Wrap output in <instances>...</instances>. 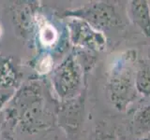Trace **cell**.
Masks as SVG:
<instances>
[{
  "label": "cell",
  "instance_id": "obj_12",
  "mask_svg": "<svg viewBox=\"0 0 150 140\" xmlns=\"http://www.w3.org/2000/svg\"><path fill=\"white\" fill-rule=\"evenodd\" d=\"M52 68H53V59L49 55H46L44 57H42L37 64L38 71L41 74L49 73L52 70Z\"/></svg>",
  "mask_w": 150,
  "mask_h": 140
},
{
  "label": "cell",
  "instance_id": "obj_8",
  "mask_svg": "<svg viewBox=\"0 0 150 140\" xmlns=\"http://www.w3.org/2000/svg\"><path fill=\"white\" fill-rule=\"evenodd\" d=\"M131 132L137 140L150 134V104L135 111L131 120Z\"/></svg>",
  "mask_w": 150,
  "mask_h": 140
},
{
  "label": "cell",
  "instance_id": "obj_5",
  "mask_svg": "<svg viewBox=\"0 0 150 140\" xmlns=\"http://www.w3.org/2000/svg\"><path fill=\"white\" fill-rule=\"evenodd\" d=\"M67 26L70 42L73 46L89 52L104 50L107 40L105 34L93 28L81 19L69 17Z\"/></svg>",
  "mask_w": 150,
  "mask_h": 140
},
{
  "label": "cell",
  "instance_id": "obj_1",
  "mask_svg": "<svg viewBox=\"0 0 150 140\" xmlns=\"http://www.w3.org/2000/svg\"><path fill=\"white\" fill-rule=\"evenodd\" d=\"M6 123L13 129L35 134L50 128L55 120L46 107L40 84L32 82L21 88L4 109Z\"/></svg>",
  "mask_w": 150,
  "mask_h": 140
},
{
  "label": "cell",
  "instance_id": "obj_9",
  "mask_svg": "<svg viewBox=\"0 0 150 140\" xmlns=\"http://www.w3.org/2000/svg\"><path fill=\"white\" fill-rule=\"evenodd\" d=\"M136 89L139 94L150 97V64H139L135 75Z\"/></svg>",
  "mask_w": 150,
  "mask_h": 140
},
{
  "label": "cell",
  "instance_id": "obj_7",
  "mask_svg": "<svg viewBox=\"0 0 150 140\" xmlns=\"http://www.w3.org/2000/svg\"><path fill=\"white\" fill-rule=\"evenodd\" d=\"M127 15L141 33L150 38V3L145 0H132L127 5Z\"/></svg>",
  "mask_w": 150,
  "mask_h": 140
},
{
  "label": "cell",
  "instance_id": "obj_18",
  "mask_svg": "<svg viewBox=\"0 0 150 140\" xmlns=\"http://www.w3.org/2000/svg\"><path fill=\"white\" fill-rule=\"evenodd\" d=\"M149 3H150V2H149Z\"/></svg>",
  "mask_w": 150,
  "mask_h": 140
},
{
  "label": "cell",
  "instance_id": "obj_4",
  "mask_svg": "<svg viewBox=\"0 0 150 140\" xmlns=\"http://www.w3.org/2000/svg\"><path fill=\"white\" fill-rule=\"evenodd\" d=\"M65 16L81 19L103 34L105 31L122 25V17L118 9L114 2L110 1H98L83 5L71 10H67Z\"/></svg>",
  "mask_w": 150,
  "mask_h": 140
},
{
  "label": "cell",
  "instance_id": "obj_10",
  "mask_svg": "<svg viewBox=\"0 0 150 140\" xmlns=\"http://www.w3.org/2000/svg\"><path fill=\"white\" fill-rule=\"evenodd\" d=\"M40 38L41 43L44 46H52L57 38V33H56L54 26L45 23V25L40 30Z\"/></svg>",
  "mask_w": 150,
  "mask_h": 140
},
{
  "label": "cell",
  "instance_id": "obj_2",
  "mask_svg": "<svg viewBox=\"0 0 150 140\" xmlns=\"http://www.w3.org/2000/svg\"><path fill=\"white\" fill-rule=\"evenodd\" d=\"M135 56L127 52L115 63L106 81V92L108 99L115 109L126 111L138 98L136 89L134 68Z\"/></svg>",
  "mask_w": 150,
  "mask_h": 140
},
{
  "label": "cell",
  "instance_id": "obj_17",
  "mask_svg": "<svg viewBox=\"0 0 150 140\" xmlns=\"http://www.w3.org/2000/svg\"><path fill=\"white\" fill-rule=\"evenodd\" d=\"M138 140H143V139H138Z\"/></svg>",
  "mask_w": 150,
  "mask_h": 140
},
{
  "label": "cell",
  "instance_id": "obj_14",
  "mask_svg": "<svg viewBox=\"0 0 150 140\" xmlns=\"http://www.w3.org/2000/svg\"><path fill=\"white\" fill-rule=\"evenodd\" d=\"M13 128L11 127L6 121H5V125L1 134H0V140H16V138L13 135Z\"/></svg>",
  "mask_w": 150,
  "mask_h": 140
},
{
  "label": "cell",
  "instance_id": "obj_3",
  "mask_svg": "<svg viewBox=\"0 0 150 140\" xmlns=\"http://www.w3.org/2000/svg\"><path fill=\"white\" fill-rule=\"evenodd\" d=\"M51 84L60 102L69 101L83 93V68L76 54H69L53 70Z\"/></svg>",
  "mask_w": 150,
  "mask_h": 140
},
{
  "label": "cell",
  "instance_id": "obj_16",
  "mask_svg": "<svg viewBox=\"0 0 150 140\" xmlns=\"http://www.w3.org/2000/svg\"><path fill=\"white\" fill-rule=\"evenodd\" d=\"M143 140H150V134L147 135V136H145L144 138H143Z\"/></svg>",
  "mask_w": 150,
  "mask_h": 140
},
{
  "label": "cell",
  "instance_id": "obj_15",
  "mask_svg": "<svg viewBox=\"0 0 150 140\" xmlns=\"http://www.w3.org/2000/svg\"><path fill=\"white\" fill-rule=\"evenodd\" d=\"M5 121H6V115H5V112L3 110L1 113H0V134H1L2 131H3Z\"/></svg>",
  "mask_w": 150,
  "mask_h": 140
},
{
  "label": "cell",
  "instance_id": "obj_13",
  "mask_svg": "<svg viewBox=\"0 0 150 140\" xmlns=\"http://www.w3.org/2000/svg\"><path fill=\"white\" fill-rule=\"evenodd\" d=\"M89 140H118V139H117L115 134L108 132V131L105 132L104 130L98 129L92 134Z\"/></svg>",
  "mask_w": 150,
  "mask_h": 140
},
{
  "label": "cell",
  "instance_id": "obj_6",
  "mask_svg": "<svg viewBox=\"0 0 150 140\" xmlns=\"http://www.w3.org/2000/svg\"><path fill=\"white\" fill-rule=\"evenodd\" d=\"M84 114V96L83 93L69 101L60 102L55 108V121L67 134L74 138L80 133Z\"/></svg>",
  "mask_w": 150,
  "mask_h": 140
},
{
  "label": "cell",
  "instance_id": "obj_11",
  "mask_svg": "<svg viewBox=\"0 0 150 140\" xmlns=\"http://www.w3.org/2000/svg\"><path fill=\"white\" fill-rule=\"evenodd\" d=\"M15 89L12 87H2L0 88V113L4 110L12 97L15 94Z\"/></svg>",
  "mask_w": 150,
  "mask_h": 140
}]
</instances>
